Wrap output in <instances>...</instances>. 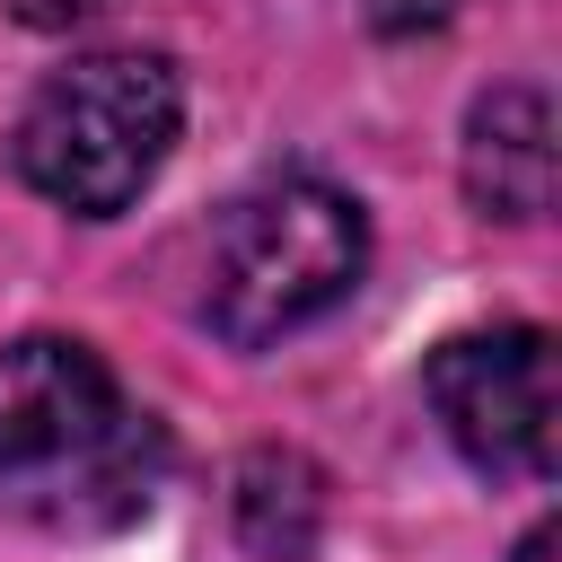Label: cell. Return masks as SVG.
<instances>
[{
    "mask_svg": "<svg viewBox=\"0 0 562 562\" xmlns=\"http://www.w3.org/2000/svg\"><path fill=\"white\" fill-rule=\"evenodd\" d=\"M167 465L158 422L70 334L0 342V509L70 536H105L149 509Z\"/></svg>",
    "mask_w": 562,
    "mask_h": 562,
    "instance_id": "cell-1",
    "label": "cell"
},
{
    "mask_svg": "<svg viewBox=\"0 0 562 562\" xmlns=\"http://www.w3.org/2000/svg\"><path fill=\"white\" fill-rule=\"evenodd\" d=\"M176 123H184V88L167 53H79L26 97L9 158L44 202L79 220H114L167 167Z\"/></svg>",
    "mask_w": 562,
    "mask_h": 562,
    "instance_id": "cell-2",
    "label": "cell"
},
{
    "mask_svg": "<svg viewBox=\"0 0 562 562\" xmlns=\"http://www.w3.org/2000/svg\"><path fill=\"white\" fill-rule=\"evenodd\" d=\"M360 263H369V220L351 193H334L316 176H263L211 228L202 316H211V334L255 351V342H281L307 316H325L360 281Z\"/></svg>",
    "mask_w": 562,
    "mask_h": 562,
    "instance_id": "cell-3",
    "label": "cell"
},
{
    "mask_svg": "<svg viewBox=\"0 0 562 562\" xmlns=\"http://www.w3.org/2000/svg\"><path fill=\"white\" fill-rule=\"evenodd\" d=\"M422 386L465 465H483L501 483H544L562 465V369H553L544 325L448 334L430 351Z\"/></svg>",
    "mask_w": 562,
    "mask_h": 562,
    "instance_id": "cell-4",
    "label": "cell"
},
{
    "mask_svg": "<svg viewBox=\"0 0 562 562\" xmlns=\"http://www.w3.org/2000/svg\"><path fill=\"white\" fill-rule=\"evenodd\" d=\"M457 176L483 220H544L553 211V97L536 79L483 88L465 114Z\"/></svg>",
    "mask_w": 562,
    "mask_h": 562,
    "instance_id": "cell-5",
    "label": "cell"
},
{
    "mask_svg": "<svg viewBox=\"0 0 562 562\" xmlns=\"http://www.w3.org/2000/svg\"><path fill=\"white\" fill-rule=\"evenodd\" d=\"M228 509H237L246 553H263V562H307L316 536H325V474H316V457H299V448H255V457L237 465Z\"/></svg>",
    "mask_w": 562,
    "mask_h": 562,
    "instance_id": "cell-6",
    "label": "cell"
},
{
    "mask_svg": "<svg viewBox=\"0 0 562 562\" xmlns=\"http://www.w3.org/2000/svg\"><path fill=\"white\" fill-rule=\"evenodd\" d=\"M360 18H369L378 35H430V26L457 18V0H360Z\"/></svg>",
    "mask_w": 562,
    "mask_h": 562,
    "instance_id": "cell-7",
    "label": "cell"
},
{
    "mask_svg": "<svg viewBox=\"0 0 562 562\" xmlns=\"http://www.w3.org/2000/svg\"><path fill=\"white\" fill-rule=\"evenodd\" d=\"M18 26H35V35H61V26H79V18H97V9H114V0H0Z\"/></svg>",
    "mask_w": 562,
    "mask_h": 562,
    "instance_id": "cell-8",
    "label": "cell"
},
{
    "mask_svg": "<svg viewBox=\"0 0 562 562\" xmlns=\"http://www.w3.org/2000/svg\"><path fill=\"white\" fill-rule=\"evenodd\" d=\"M509 562H562V518H536L527 536H518V553Z\"/></svg>",
    "mask_w": 562,
    "mask_h": 562,
    "instance_id": "cell-9",
    "label": "cell"
}]
</instances>
